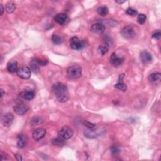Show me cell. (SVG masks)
<instances>
[{"label": "cell", "mask_w": 161, "mask_h": 161, "mask_svg": "<svg viewBox=\"0 0 161 161\" xmlns=\"http://www.w3.org/2000/svg\"><path fill=\"white\" fill-rule=\"evenodd\" d=\"M52 91L59 102H66L69 99L67 87L62 82H57L52 87Z\"/></svg>", "instance_id": "6da1fadb"}, {"label": "cell", "mask_w": 161, "mask_h": 161, "mask_svg": "<svg viewBox=\"0 0 161 161\" xmlns=\"http://www.w3.org/2000/svg\"><path fill=\"white\" fill-rule=\"evenodd\" d=\"M106 132V128L104 127H100L98 128H92L85 131L84 134L86 138L88 139H95L101 136Z\"/></svg>", "instance_id": "7a4b0ae2"}, {"label": "cell", "mask_w": 161, "mask_h": 161, "mask_svg": "<svg viewBox=\"0 0 161 161\" xmlns=\"http://www.w3.org/2000/svg\"><path fill=\"white\" fill-rule=\"evenodd\" d=\"M82 74V69L79 66H73L67 70V77L70 79H76L80 78Z\"/></svg>", "instance_id": "3957f363"}, {"label": "cell", "mask_w": 161, "mask_h": 161, "mask_svg": "<svg viewBox=\"0 0 161 161\" xmlns=\"http://www.w3.org/2000/svg\"><path fill=\"white\" fill-rule=\"evenodd\" d=\"M73 130L68 126H64L58 132V136L64 140H68L73 137Z\"/></svg>", "instance_id": "277c9868"}, {"label": "cell", "mask_w": 161, "mask_h": 161, "mask_svg": "<svg viewBox=\"0 0 161 161\" xmlns=\"http://www.w3.org/2000/svg\"><path fill=\"white\" fill-rule=\"evenodd\" d=\"M70 46L73 49L76 50H80L86 47V43L84 41H81L77 37H73L70 39Z\"/></svg>", "instance_id": "5b68a950"}, {"label": "cell", "mask_w": 161, "mask_h": 161, "mask_svg": "<svg viewBox=\"0 0 161 161\" xmlns=\"http://www.w3.org/2000/svg\"><path fill=\"white\" fill-rule=\"evenodd\" d=\"M121 34L122 37L126 39H131L136 35L135 30L131 26H127L124 27L121 31Z\"/></svg>", "instance_id": "8992f818"}, {"label": "cell", "mask_w": 161, "mask_h": 161, "mask_svg": "<svg viewBox=\"0 0 161 161\" xmlns=\"http://www.w3.org/2000/svg\"><path fill=\"white\" fill-rule=\"evenodd\" d=\"M14 111L19 115H23L28 110V106L24 102H18L14 106Z\"/></svg>", "instance_id": "52a82bcc"}, {"label": "cell", "mask_w": 161, "mask_h": 161, "mask_svg": "<svg viewBox=\"0 0 161 161\" xmlns=\"http://www.w3.org/2000/svg\"><path fill=\"white\" fill-rule=\"evenodd\" d=\"M18 76L23 79H28L31 76V69L28 67H23L18 70Z\"/></svg>", "instance_id": "ba28073f"}, {"label": "cell", "mask_w": 161, "mask_h": 161, "mask_svg": "<svg viewBox=\"0 0 161 161\" xmlns=\"http://www.w3.org/2000/svg\"><path fill=\"white\" fill-rule=\"evenodd\" d=\"M110 63L114 66H118L121 65L124 62V58L118 57L115 53H113L109 57Z\"/></svg>", "instance_id": "9c48e42d"}, {"label": "cell", "mask_w": 161, "mask_h": 161, "mask_svg": "<svg viewBox=\"0 0 161 161\" xmlns=\"http://www.w3.org/2000/svg\"><path fill=\"white\" fill-rule=\"evenodd\" d=\"M46 130L43 128H39L36 129L32 134V137L35 140H39L43 138L46 135Z\"/></svg>", "instance_id": "30bf717a"}, {"label": "cell", "mask_w": 161, "mask_h": 161, "mask_svg": "<svg viewBox=\"0 0 161 161\" xmlns=\"http://www.w3.org/2000/svg\"><path fill=\"white\" fill-rule=\"evenodd\" d=\"M28 142V138L26 135L20 134L18 136L17 147L18 149H23L27 145Z\"/></svg>", "instance_id": "8fae6325"}, {"label": "cell", "mask_w": 161, "mask_h": 161, "mask_svg": "<svg viewBox=\"0 0 161 161\" xmlns=\"http://www.w3.org/2000/svg\"><path fill=\"white\" fill-rule=\"evenodd\" d=\"M14 117L13 114L11 113H5L2 116V123L4 126L6 127H9L13 123V121Z\"/></svg>", "instance_id": "7c38bea8"}, {"label": "cell", "mask_w": 161, "mask_h": 161, "mask_svg": "<svg viewBox=\"0 0 161 161\" xmlns=\"http://www.w3.org/2000/svg\"><path fill=\"white\" fill-rule=\"evenodd\" d=\"M91 31L94 34H101L103 33L105 30V27L103 24L97 23L93 24L91 27Z\"/></svg>", "instance_id": "4fadbf2b"}, {"label": "cell", "mask_w": 161, "mask_h": 161, "mask_svg": "<svg viewBox=\"0 0 161 161\" xmlns=\"http://www.w3.org/2000/svg\"><path fill=\"white\" fill-rule=\"evenodd\" d=\"M54 20L61 25L66 24L68 20V16L65 13H59L57 14L54 17Z\"/></svg>", "instance_id": "5bb4252c"}, {"label": "cell", "mask_w": 161, "mask_h": 161, "mask_svg": "<svg viewBox=\"0 0 161 161\" xmlns=\"http://www.w3.org/2000/svg\"><path fill=\"white\" fill-rule=\"evenodd\" d=\"M140 59L142 62L144 64H148L152 62V56L147 51H143L140 53Z\"/></svg>", "instance_id": "9a60e30c"}, {"label": "cell", "mask_w": 161, "mask_h": 161, "mask_svg": "<svg viewBox=\"0 0 161 161\" xmlns=\"http://www.w3.org/2000/svg\"><path fill=\"white\" fill-rule=\"evenodd\" d=\"M35 92L33 90L28 89V90H25V91H23L21 93V96L22 97L26 100H33L35 97Z\"/></svg>", "instance_id": "2e32d148"}, {"label": "cell", "mask_w": 161, "mask_h": 161, "mask_svg": "<svg viewBox=\"0 0 161 161\" xmlns=\"http://www.w3.org/2000/svg\"><path fill=\"white\" fill-rule=\"evenodd\" d=\"M7 70L11 73H14L18 71V63L15 61H10L7 64Z\"/></svg>", "instance_id": "e0dca14e"}, {"label": "cell", "mask_w": 161, "mask_h": 161, "mask_svg": "<svg viewBox=\"0 0 161 161\" xmlns=\"http://www.w3.org/2000/svg\"><path fill=\"white\" fill-rule=\"evenodd\" d=\"M30 69L32 70L34 73H38L40 71V64H38L37 59L31 60V62H30Z\"/></svg>", "instance_id": "ac0fdd59"}, {"label": "cell", "mask_w": 161, "mask_h": 161, "mask_svg": "<svg viewBox=\"0 0 161 161\" xmlns=\"http://www.w3.org/2000/svg\"><path fill=\"white\" fill-rule=\"evenodd\" d=\"M161 79V74L159 73L151 74L148 77V80L152 83H159Z\"/></svg>", "instance_id": "d6986e66"}, {"label": "cell", "mask_w": 161, "mask_h": 161, "mask_svg": "<svg viewBox=\"0 0 161 161\" xmlns=\"http://www.w3.org/2000/svg\"><path fill=\"white\" fill-rule=\"evenodd\" d=\"M97 12L101 16H105L108 13V8L105 6H100V7L97 9Z\"/></svg>", "instance_id": "ffe728a7"}, {"label": "cell", "mask_w": 161, "mask_h": 161, "mask_svg": "<svg viewBox=\"0 0 161 161\" xmlns=\"http://www.w3.org/2000/svg\"><path fill=\"white\" fill-rule=\"evenodd\" d=\"M16 8V4L13 2H8L6 4V11L8 13H11L13 12Z\"/></svg>", "instance_id": "44dd1931"}, {"label": "cell", "mask_w": 161, "mask_h": 161, "mask_svg": "<svg viewBox=\"0 0 161 161\" xmlns=\"http://www.w3.org/2000/svg\"><path fill=\"white\" fill-rule=\"evenodd\" d=\"M52 144L57 146H63L66 144L65 140H64L59 137L55 138L52 140Z\"/></svg>", "instance_id": "7402d4cb"}, {"label": "cell", "mask_w": 161, "mask_h": 161, "mask_svg": "<svg viewBox=\"0 0 161 161\" xmlns=\"http://www.w3.org/2000/svg\"><path fill=\"white\" fill-rule=\"evenodd\" d=\"M52 41L55 45H60L63 42V38L61 36H58L57 35H53L52 36Z\"/></svg>", "instance_id": "603a6c76"}, {"label": "cell", "mask_w": 161, "mask_h": 161, "mask_svg": "<svg viewBox=\"0 0 161 161\" xmlns=\"http://www.w3.org/2000/svg\"><path fill=\"white\" fill-rule=\"evenodd\" d=\"M115 87L119 90H121V91H125L127 89V85L121 81H120L118 83L116 84V85H115Z\"/></svg>", "instance_id": "cb8c5ba5"}, {"label": "cell", "mask_w": 161, "mask_h": 161, "mask_svg": "<svg viewBox=\"0 0 161 161\" xmlns=\"http://www.w3.org/2000/svg\"><path fill=\"white\" fill-rule=\"evenodd\" d=\"M108 51V47L106 45H103V46H100L98 47V52L101 55H104L106 54Z\"/></svg>", "instance_id": "d4e9b609"}, {"label": "cell", "mask_w": 161, "mask_h": 161, "mask_svg": "<svg viewBox=\"0 0 161 161\" xmlns=\"http://www.w3.org/2000/svg\"><path fill=\"white\" fill-rule=\"evenodd\" d=\"M146 19L147 17L144 14H140L137 17V22H139V24L142 25L145 22Z\"/></svg>", "instance_id": "484cf974"}, {"label": "cell", "mask_w": 161, "mask_h": 161, "mask_svg": "<svg viewBox=\"0 0 161 161\" xmlns=\"http://www.w3.org/2000/svg\"><path fill=\"white\" fill-rule=\"evenodd\" d=\"M126 13L129 15V16H135L137 15V11L133 9V8H128L127 10H126Z\"/></svg>", "instance_id": "4316f807"}, {"label": "cell", "mask_w": 161, "mask_h": 161, "mask_svg": "<svg viewBox=\"0 0 161 161\" xmlns=\"http://www.w3.org/2000/svg\"><path fill=\"white\" fill-rule=\"evenodd\" d=\"M110 151L113 156H117L120 152V150L117 146H112L110 148Z\"/></svg>", "instance_id": "83f0119b"}, {"label": "cell", "mask_w": 161, "mask_h": 161, "mask_svg": "<svg viewBox=\"0 0 161 161\" xmlns=\"http://www.w3.org/2000/svg\"><path fill=\"white\" fill-rule=\"evenodd\" d=\"M84 125H85L86 127H88L89 129H92V128H94L96 125L92 123H91V122H89L87 120H85V121H84Z\"/></svg>", "instance_id": "f1b7e54d"}, {"label": "cell", "mask_w": 161, "mask_h": 161, "mask_svg": "<svg viewBox=\"0 0 161 161\" xmlns=\"http://www.w3.org/2000/svg\"><path fill=\"white\" fill-rule=\"evenodd\" d=\"M38 64H40V66H46L47 64H48V61L47 60H43L42 59H40V58H36Z\"/></svg>", "instance_id": "f546056e"}, {"label": "cell", "mask_w": 161, "mask_h": 161, "mask_svg": "<svg viewBox=\"0 0 161 161\" xmlns=\"http://www.w3.org/2000/svg\"><path fill=\"white\" fill-rule=\"evenodd\" d=\"M152 38H154V39L156 40H159L160 38V37H161V33H160V30H158L156 32H155L153 35H152Z\"/></svg>", "instance_id": "4dcf8cb0"}, {"label": "cell", "mask_w": 161, "mask_h": 161, "mask_svg": "<svg viewBox=\"0 0 161 161\" xmlns=\"http://www.w3.org/2000/svg\"><path fill=\"white\" fill-rule=\"evenodd\" d=\"M9 159V156L6 153H4L3 152H1V160H8Z\"/></svg>", "instance_id": "1f68e13d"}, {"label": "cell", "mask_w": 161, "mask_h": 161, "mask_svg": "<svg viewBox=\"0 0 161 161\" xmlns=\"http://www.w3.org/2000/svg\"><path fill=\"white\" fill-rule=\"evenodd\" d=\"M15 158L17 160H23L22 156L21 154H15Z\"/></svg>", "instance_id": "d6a6232c"}, {"label": "cell", "mask_w": 161, "mask_h": 161, "mask_svg": "<svg viewBox=\"0 0 161 161\" xmlns=\"http://www.w3.org/2000/svg\"><path fill=\"white\" fill-rule=\"evenodd\" d=\"M32 122H34L35 124H40L42 122V121H41V118H35L34 120H32Z\"/></svg>", "instance_id": "836d02e7"}, {"label": "cell", "mask_w": 161, "mask_h": 161, "mask_svg": "<svg viewBox=\"0 0 161 161\" xmlns=\"http://www.w3.org/2000/svg\"><path fill=\"white\" fill-rule=\"evenodd\" d=\"M1 6H0V7H1V15L2 16L3 15V13H4V7H3V4H0Z\"/></svg>", "instance_id": "e575fe53"}, {"label": "cell", "mask_w": 161, "mask_h": 161, "mask_svg": "<svg viewBox=\"0 0 161 161\" xmlns=\"http://www.w3.org/2000/svg\"><path fill=\"white\" fill-rule=\"evenodd\" d=\"M115 2L117 3H119V4H121V3H125V1H115Z\"/></svg>", "instance_id": "d590c367"}, {"label": "cell", "mask_w": 161, "mask_h": 161, "mask_svg": "<svg viewBox=\"0 0 161 161\" xmlns=\"http://www.w3.org/2000/svg\"><path fill=\"white\" fill-rule=\"evenodd\" d=\"M1 99L2 100L3 98V90L1 89Z\"/></svg>", "instance_id": "8d00e7d4"}]
</instances>
